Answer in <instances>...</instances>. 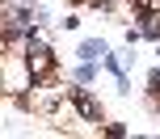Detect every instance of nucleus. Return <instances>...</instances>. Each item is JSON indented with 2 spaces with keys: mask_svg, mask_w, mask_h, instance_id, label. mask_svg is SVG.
Masks as SVG:
<instances>
[{
  "mask_svg": "<svg viewBox=\"0 0 160 139\" xmlns=\"http://www.w3.org/2000/svg\"><path fill=\"white\" fill-rule=\"evenodd\" d=\"M105 55H110V47H105L101 38H84V42L76 47V59H88V63H101Z\"/></svg>",
  "mask_w": 160,
  "mask_h": 139,
  "instance_id": "obj_1",
  "label": "nucleus"
},
{
  "mask_svg": "<svg viewBox=\"0 0 160 139\" xmlns=\"http://www.w3.org/2000/svg\"><path fill=\"white\" fill-rule=\"evenodd\" d=\"M97 80V63H88V59H80L72 67V84H93Z\"/></svg>",
  "mask_w": 160,
  "mask_h": 139,
  "instance_id": "obj_2",
  "label": "nucleus"
}]
</instances>
